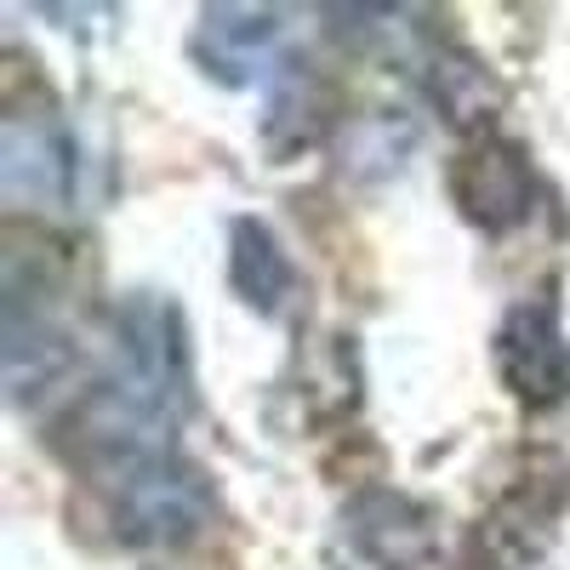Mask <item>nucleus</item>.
Returning a JSON list of instances; mask_svg holds the SVG:
<instances>
[{
	"mask_svg": "<svg viewBox=\"0 0 570 570\" xmlns=\"http://www.w3.org/2000/svg\"><path fill=\"white\" fill-rule=\"evenodd\" d=\"M0 188L12 206H69L75 200V142L46 115H7L0 126Z\"/></svg>",
	"mask_w": 570,
	"mask_h": 570,
	"instance_id": "7ed1b4c3",
	"label": "nucleus"
},
{
	"mask_svg": "<svg viewBox=\"0 0 570 570\" xmlns=\"http://www.w3.org/2000/svg\"><path fill=\"white\" fill-rule=\"evenodd\" d=\"M451 195L462 206V217L485 234H508L531 217L537 200V171L525 160V149L508 137H473L462 160L451 166Z\"/></svg>",
	"mask_w": 570,
	"mask_h": 570,
	"instance_id": "f03ea898",
	"label": "nucleus"
},
{
	"mask_svg": "<svg viewBox=\"0 0 570 570\" xmlns=\"http://www.w3.org/2000/svg\"><path fill=\"white\" fill-rule=\"evenodd\" d=\"M348 537H354L360 553H371L383 570H428L434 542H440L428 508L400 497V491H365L348 508Z\"/></svg>",
	"mask_w": 570,
	"mask_h": 570,
	"instance_id": "39448f33",
	"label": "nucleus"
},
{
	"mask_svg": "<svg viewBox=\"0 0 570 570\" xmlns=\"http://www.w3.org/2000/svg\"><path fill=\"white\" fill-rule=\"evenodd\" d=\"M497 371L525 405H559L570 394V343L548 303H519L497 331Z\"/></svg>",
	"mask_w": 570,
	"mask_h": 570,
	"instance_id": "20e7f679",
	"label": "nucleus"
},
{
	"mask_svg": "<svg viewBox=\"0 0 570 570\" xmlns=\"http://www.w3.org/2000/svg\"><path fill=\"white\" fill-rule=\"evenodd\" d=\"M109 519L115 537L131 548H177L200 537L212 519V485L200 468H188L177 451L137 456L126 468H109Z\"/></svg>",
	"mask_w": 570,
	"mask_h": 570,
	"instance_id": "f257e3e1",
	"label": "nucleus"
},
{
	"mask_svg": "<svg viewBox=\"0 0 570 570\" xmlns=\"http://www.w3.org/2000/svg\"><path fill=\"white\" fill-rule=\"evenodd\" d=\"M279 35H285V23L268 7H212L195 35V63L212 80L246 86V80H257V69L274 63Z\"/></svg>",
	"mask_w": 570,
	"mask_h": 570,
	"instance_id": "423d86ee",
	"label": "nucleus"
},
{
	"mask_svg": "<svg viewBox=\"0 0 570 570\" xmlns=\"http://www.w3.org/2000/svg\"><path fill=\"white\" fill-rule=\"evenodd\" d=\"M228 285H234V297H240L246 308L257 314H279L285 297H292V257H285L279 246V234L257 217H234L228 228Z\"/></svg>",
	"mask_w": 570,
	"mask_h": 570,
	"instance_id": "0eeeda50",
	"label": "nucleus"
}]
</instances>
